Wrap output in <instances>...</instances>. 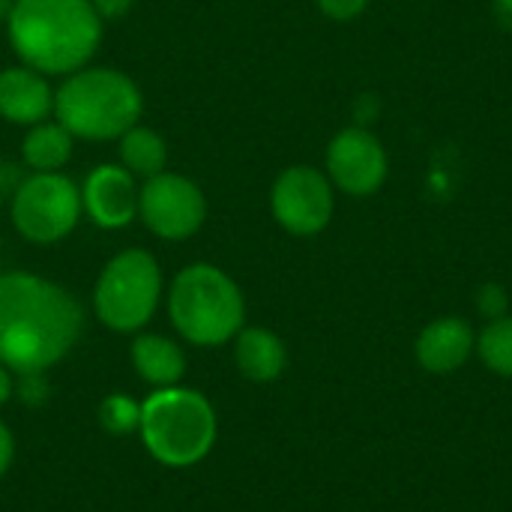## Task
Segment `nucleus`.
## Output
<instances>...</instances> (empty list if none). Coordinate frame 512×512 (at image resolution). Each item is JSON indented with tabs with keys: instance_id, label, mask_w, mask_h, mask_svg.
I'll use <instances>...</instances> for the list:
<instances>
[{
	"instance_id": "f257e3e1",
	"label": "nucleus",
	"mask_w": 512,
	"mask_h": 512,
	"mask_svg": "<svg viewBox=\"0 0 512 512\" xmlns=\"http://www.w3.org/2000/svg\"><path fill=\"white\" fill-rule=\"evenodd\" d=\"M84 330L81 303L33 273H0V363L9 372L39 375L60 363Z\"/></svg>"
},
{
	"instance_id": "f03ea898",
	"label": "nucleus",
	"mask_w": 512,
	"mask_h": 512,
	"mask_svg": "<svg viewBox=\"0 0 512 512\" xmlns=\"http://www.w3.org/2000/svg\"><path fill=\"white\" fill-rule=\"evenodd\" d=\"M6 21L15 54L42 75L84 69L102 39V18L90 0H15Z\"/></svg>"
},
{
	"instance_id": "7ed1b4c3",
	"label": "nucleus",
	"mask_w": 512,
	"mask_h": 512,
	"mask_svg": "<svg viewBox=\"0 0 512 512\" xmlns=\"http://www.w3.org/2000/svg\"><path fill=\"white\" fill-rule=\"evenodd\" d=\"M141 111L144 99L135 81L105 66H84L66 75V81L54 93L57 123L66 126L72 138H120L141 120Z\"/></svg>"
},
{
	"instance_id": "20e7f679",
	"label": "nucleus",
	"mask_w": 512,
	"mask_h": 512,
	"mask_svg": "<svg viewBox=\"0 0 512 512\" xmlns=\"http://www.w3.org/2000/svg\"><path fill=\"white\" fill-rule=\"evenodd\" d=\"M144 447L168 468H192L216 444V411L198 390L162 387L141 402Z\"/></svg>"
},
{
	"instance_id": "39448f33",
	"label": "nucleus",
	"mask_w": 512,
	"mask_h": 512,
	"mask_svg": "<svg viewBox=\"0 0 512 512\" xmlns=\"http://www.w3.org/2000/svg\"><path fill=\"white\" fill-rule=\"evenodd\" d=\"M168 312L177 333L201 348L231 342L246 321V300L237 282L213 264H192L171 282Z\"/></svg>"
},
{
	"instance_id": "423d86ee",
	"label": "nucleus",
	"mask_w": 512,
	"mask_h": 512,
	"mask_svg": "<svg viewBox=\"0 0 512 512\" xmlns=\"http://www.w3.org/2000/svg\"><path fill=\"white\" fill-rule=\"evenodd\" d=\"M162 297V270L156 258L144 249H126L114 255L93 291V306L99 321L117 333L141 330Z\"/></svg>"
},
{
	"instance_id": "0eeeda50",
	"label": "nucleus",
	"mask_w": 512,
	"mask_h": 512,
	"mask_svg": "<svg viewBox=\"0 0 512 512\" xmlns=\"http://www.w3.org/2000/svg\"><path fill=\"white\" fill-rule=\"evenodd\" d=\"M81 192L60 171H33L12 195V225L30 243H57L78 225Z\"/></svg>"
},
{
	"instance_id": "6e6552de",
	"label": "nucleus",
	"mask_w": 512,
	"mask_h": 512,
	"mask_svg": "<svg viewBox=\"0 0 512 512\" xmlns=\"http://www.w3.org/2000/svg\"><path fill=\"white\" fill-rule=\"evenodd\" d=\"M273 219L294 237L321 234L336 210V189L330 177L312 165L285 168L270 189Z\"/></svg>"
},
{
	"instance_id": "1a4fd4ad",
	"label": "nucleus",
	"mask_w": 512,
	"mask_h": 512,
	"mask_svg": "<svg viewBox=\"0 0 512 512\" xmlns=\"http://www.w3.org/2000/svg\"><path fill=\"white\" fill-rule=\"evenodd\" d=\"M324 174L336 192L351 198H369L381 192L390 174V156L381 138L366 126H345L327 144Z\"/></svg>"
},
{
	"instance_id": "9d476101",
	"label": "nucleus",
	"mask_w": 512,
	"mask_h": 512,
	"mask_svg": "<svg viewBox=\"0 0 512 512\" xmlns=\"http://www.w3.org/2000/svg\"><path fill=\"white\" fill-rule=\"evenodd\" d=\"M138 216L156 237L186 240L204 225L207 201L189 177L162 171L144 180L138 192Z\"/></svg>"
},
{
	"instance_id": "9b49d317",
	"label": "nucleus",
	"mask_w": 512,
	"mask_h": 512,
	"mask_svg": "<svg viewBox=\"0 0 512 512\" xmlns=\"http://www.w3.org/2000/svg\"><path fill=\"white\" fill-rule=\"evenodd\" d=\"M135 177L120 165H99L87 174L81 189V207L99 228H126L138 216Z\"/></svg>"
},
{
	"instance_id": "f8f14e48",
	"label": "nucleus",
	"mask_w": 512,
	"mask_h": 512,
	"mask_svg": "<svg viewBox=\"0 0 512 512\" xmlns=\"http://www.w3.org/2000/svg\"><path fill=\"white\" fill-rule=\"evenodd\" d=\"M417 363L432 375H450L462 369L477 351V336L465 318L447 315L423 327L417 336Z\"/></svg>"
},
{
	"instance_id": "ddd939ff",
	"label": "nucleus",
	"mask_w": 512,
	"mask_h": 512,
	"mask_svg": "<svg viewBox=\"0 0 512 512\" xmlns=\"http://www.w3.org/2000/svg\"><path fill=\"white\" fill-rule=\"evenodd\" d=\"M54 111V90L48 78L30 66H9L0 72V117L18 126H36Z\"/></svg>"
},
{
	"instance_id": "4468645a",
	"label": "nucleus",
	"mask_w": 512,
	"mask_h": 512,
	"mask_svg": "<svg viewBox=\"0 0 512 512\" xmlns=\"http://www.w3.org/2000/svg\"><path fill=\"white\" fill-rule=\"evenodd\" d=\"M234 360L240 372L255 381V384H270L276 381L285 366H288V351L285 342L264 327H243L234 336Z\"/></svg>"
},
{
	"instance_id": "2eb2a0df",
	"label": "nucleus",
	"mask_w": 512,
	"mask_h": 512,
	"mask_svg": "<svg viewBox=\"0 0 512 512\" xmlns=\"http://www.w3.org/2000/svg\"><path fill=\"white\" fill-rule=\"evenodd\" d=\"M132 366L156 390L177 387L186 375V354L177 342L156 333H144L132 342Z\"/></svg>"
},
{
	"instance_id": "dca6fc26",
	"label": "nucleus",
	"mask_w": 512,
	"mask_h": 512,
	"mask_svg": "<svg viewBox=\"0 0 512 512\" xmlns=\"http://www.w3.org/2000/svg\"><path fill=\"white\" fill-rule=\"evenodd\" d=\"M120 162L132 177L150 180L165 171L168 162V147L159 132L147 126H132L120 135Z\"/></svg>"
},
{
	"instance_id": "f3484780",
	"label": "nucleus",
	"mask_w": 512,
	"mask_h": 512,
	"mask_svg": "<svg viewBox=\"0 0 512 512\" xmlns=\"http://www.w3.org/2000/svg\"><path fill=\"white\" fill-rule=\"evenodd\" d=\"M24 162L33 171H60L72 156V132L60 123H36L30 126L21 144Z\"/></svg>"
},
{
	"instance_id": "a211bd4d",
	"label": "nucleus",
	"mask_w": 512,
	"mask_h": 512,
	"mask_svg": "<svg viewBox=\"0 0 512 512\" xmlns=\"http://www.w3.org/2000/svg\"><path fill=\"white\" fill-rule=\"evenodd\" d=\"M480 360L501 378H512V315L489 321L477 336Z\"/></svg>"
},
{
	"instance_id": "6ab92c4d",
	"label": "nucleus",
	"mask_w": 512,
	"mask_h": 512,
	"mask_svg": "<svg viewBox=\"0 0 512 512\" xmlns=\"http://www.w3.org/2000/svg\"><path fill=\"white\" fill-rule=\"evenodd\" d=\"M99 423L111 435H129L141 426V402L123 393H114L99 405Z\"/></svg>"
},
{
	"instance_id": "aec40b11",
	"label": "nucleus",
	"mask_w": 512,
	"mask_h": 512,
	"mask_svg": "<svg viewBox=\"0 0 512 512\" xmlns=\"http://www.w3.org/2000/svg\"><path fill=\"white\" fill-rule=\"evenodd\" d=\"M477 309H480V315H483V318L498 321V318H504V315H507V309H510V297H507V291H504L501 285L489 282V285H483V288L477 291Z\"/></svg>"
},
{
	"instance_id": "412c9836",
	"label": "nucleus",
	"mask_w": 512,
	"mask_h": 512,
	"mask_svg": "<svg viewBox=\"0 0 512 512\" xmlns=\"http://www.w3.org/2000/svg\"><path fill=\"white\" fill-rule=\"evenodd\" d=\"M318 9L333 21H354L366 12L369 0H315Z\"/></svg>"
},
{
	"instance_id": "4be33fe9",
	"label": "nucleus",
	"mask_w": 512,
	"mask_h": 512,
	"mask_svg": "<svg viewBox=\"0 0 512 512\" xmlns=\"http://www.w3.org/2000/svg\"><path fill=\"white\" fill-rule=\"evenodd\" d=\"M21 171H18V165H12V162H0V198L3 195H15V189L21 186Z\"/></svg>"
},
{
	"instance_id": "5701e85b",
	"label": "nucleus",
	"mask_w": 512,
	"mask_h": 512,
	"mask_svg": "<svg viewBox=\"0 0 512 512\" xmlns=\"http://www.w3.org/2000/svg\"><path fill=\"white\" fill-rule=\"evenodd\" d=\"M90 3L99 12V18H120L132 6V0H90Z\"/></svg>"
},
{
	"instance_id": "b1692460",
	"label": "nucleus",
	"mask_w": 512,
	"mask_h": 512,
	"mask_svg": "<svg viewBox=\"0 0 512 512\" xmlns=\"http://www.w3.org/2000/svg\"><path fill=\"white\" fill-rule=\"evenodd\" d=\"M12 456H15V441H12V432L0 423V477L9 471L12 465Z\"/></svg>"
},
{
	"instance_id": "393cba45",
	"label": "nucleus",
	"mask_w": 512,
	"mask_h": 512,
	"mask_svg": "<svg viewBox=\"0 0 512 512\" xmlns=\"http://www.w3.org/2000/svg\"><path fill=\"white\" fill-rule=\"evenodd\" d=\"M492 15L507 33H512V0H492Z\"/></svg>"
},
{
	"instance_id": "a878e982",
	"label": "nucleus",
	"mask_w": 512,
	"mask_h": 512,
	"mask_svg": "<svg viewBox=\"0 0 512 512\" xmlns=\"http://www.w3.org/2000/svg\"><path fill=\"white\" fill-rule=\"evenodd\" d=\"M9 396H12V375H9V369L0 363V405H6Z\"/></svg>"
},
{
	"instance_id": "bb28decb",
	"label": "nucleus",
	"mask_w": 512,
	"mask_h": 512,
	"mask_svg": "<svg viewBox=\"0 0 512 512\" xmlns=\"http://www.w3.org/2000/svg\"><path fill=\"white\" fill-rule=\"evenodd\" d=\"M12 3H15V0H0V18H6V15H9Z\"/></svg>"
}]
</instances>
